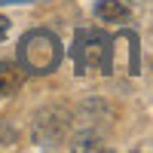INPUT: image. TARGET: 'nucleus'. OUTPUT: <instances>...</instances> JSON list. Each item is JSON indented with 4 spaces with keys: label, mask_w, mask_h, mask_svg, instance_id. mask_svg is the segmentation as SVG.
Instances as JSON below:
<instances>
[{
    "label": "nucleus",
    "mask_w": 153,
    "mask_h": 153,
    "mask_svg": "<svg viewBox=\"0 0 153 153\" xmlns=\"http://www.w3.org/2000/svg\"><path fill=\"white\" fill-rule=\"evenodd\" d=\"M129 3H141V0H129Z\"/></svg>",
    "instance_id": "6"
},
{
    "label": "nucleus",
    "mask_w": 153,
    "mask_h": 153,
    "mask_svg": "<svg viewBox=\"0 0 153 153\" xmlns=\"http://www.w3.org/2000/svg\"><path fill=\"white\" fill-rule=\"evenodd\" d=\"M58 61H61V43H58V37L52 31L37 28V31H28L22 37V43H19L22 71L43 76V74H52L58 68Z\"/></svg>",
    "instance_id": "1"
},
{
    "label": "nucleus",
    "mask_w": 153,
    "mask_h": 153,
    "mask_svg": "<svg viewBox=\"0 0 153 153\" xmlns=\"http://www.w3.org/2000/svg\"><path fill=\"white\" fill-rule=\"evenodd\" d=\"M71 150H104V141H101V135H92V132H86V135H76L74 141H71Z\"/></svg>",
    "instance_id": "5"
},
{
    "label": "nucleus",
    "mask_w": 153,
    "mask_h": 153,
    "mask_svg": "<svg viewBox=\"0 0 153 153\" xmlns=\"http://www.w3.org/2000/svg\"><path fill=\"white\" fill-rule=\"evenodd\" d=\"M25 83V74L22 68H12V65H0V98H9L16 95Z\"/></svg>",
    "instance_id": "4"
},
{
    "label": "nucleus",
    "mask_w": 153,
    "mask_h": 153,
    "mask_svg": "<svg viewBox=\"0 0 153 153\" xmlns=\"http://www.w3.org/2000/svg\"><path fill=\"white\" fill-rule=\"evenodd\" d=\"M95 16L101 22H129L132 9L126 6V0H98L95 3Z\"/></svg>",
    "instance_id": "3"
},
{
    "label": "nucleus",
    "mask_w": 153,
    "mask_h": 153,
    "mask_svg": "<svg viewBox=\"0 0 153 153\" xmlns=\"http://www.w3.org/2000/svg\"><path fill=\"white\" fill-rule=\"evenodd\" d=\"M71 110L65 104H46L43 110H37L34 126H31V135H34V144L40 147H58L71 138Z\"/></svg>",
    "instance_id": "2"
}]
</instances>
